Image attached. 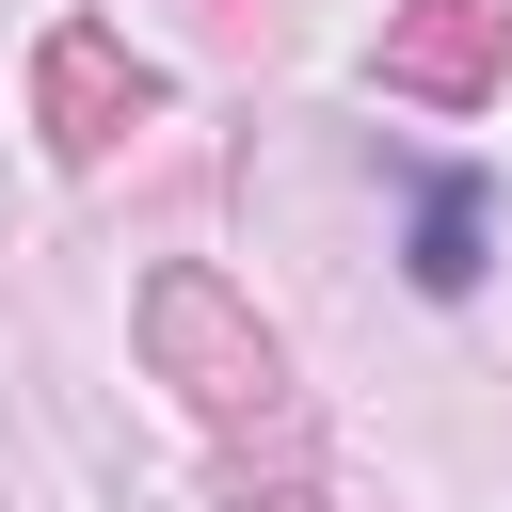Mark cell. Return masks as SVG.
Listing matches in <instances>:
<instances>
[{"mask_svg": "<svg viewBox=\"0 0 512 512\" xmlns=\"http://www.w3.org/2000/svg\"><path fill=\"white\" fill-rule=\"evenodd\" d=\"M416 288H480V176L416 192Z\"/></svg>", "mask_w": 512, "mask_h": 512, "instance_id": "1", "label": "cell"}]
</instances>
